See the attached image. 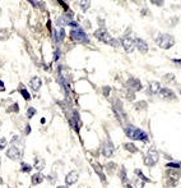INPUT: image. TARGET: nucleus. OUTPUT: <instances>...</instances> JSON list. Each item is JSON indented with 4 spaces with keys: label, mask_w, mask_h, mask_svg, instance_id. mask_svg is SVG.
<instances>
[{
    "label": "nucleus",
    "mask_w": 181,
    "mask_h": 188,
    "mask_svg": "<svg viewBox=\"0 0 181 188\" xmlns=\"http://www.w3.org/2000/svg\"><path fill=\"white\" fill-rule=\"evenodd\" d=\"M125 132H126V136L132 140H139V141H147L148 140V134L144 131H142V129L134 127V126H128Z\"/></svg>",
    "instance_id": "obj_1"
},
{
    "label": "nucleus",
    "mask_w": 181,
    "mask_h": 188,
    "mask_svg": "<svg viewBox=\"0 0 181 188\" xmlns=\"http://www.w3.org/2000/svg\"><path fill=\"white\" fill-rule=\"evenodd\" d=\"M157 45L162 49H170L175 45V39L168 33H161L156 40Z\"/></svg>",
    "instance_id": "obj_2"
},
{
    "label": "nucleus",
    "mask_w": 181,
    "mask_h": 188,
    "mask_svg": "<svg viewBox=\"0 0 181 188\" xmlns=\"http://www.w3.org/2000/svg\"><path fill=\"white\" fill-rule=\"evenodd\" d=\"M70 37L71 40H74L77 42H84V44H88L89 40H88V36L85 35V32L82 30V28H73L70 31Z\"/></svg>",
    "instance_id": "obj_3"
},
{
    "label": "nucleus",
    "mask_w": 181,
    "mask_h": 188,
    "mask_svg": "<svg viewBox=\"0 0 181 188\" xmlns=\"http://www.w3.org/2000/svg\"><path fill=\"white\" fill-rule=\"evenodd\" d=\"M158 159H160V155H158V152L156 150H149L148 152H147V155H146V159H144V161H146V164L147 165H149V166H153V165H156L157 164V161H158Z\"/></svg>",
    "instance_id": "obj_4"
},
{
    "label": "nucleus",
    "mask_w": 181,
    "mask_h": 188,
    "mask_svg": "<svg viewBox=\"0 0 181 188\" xmlns=\"http://www.w3.org/2000/svg\"><path fill=\"white\" fill-rule=\"evenodd\" d=\"M95 36L100 40V41H102V42H105V44H108L110 45V42H111V40H112V37L110 36V33L107 32V30H105V28H100V30H97L96 32H95Z\"/></svg>",
    "instance_id": "obj_5"
},
{
    "label": "nucleus",
    "mask_w": 181,
    "mask_h": 188,
    "mask_svg": "<svg viewBox=\"0 0 181 188\" xmlns=\"http://www.w3.org/2000/svg\"><path fill=\"white\" fill-rule=\"evenodd\" d=\"M6 156H8L10 160H19L22 156V152L17 146H10V149H8V151H6Z\"/></svg>",
    "instance_id": "obj_6"
},
{
    "label": "nucleus",
    "mask_w": 181,
    "mask_h": 188,
    "mask_svg": "<svg viewBox=\"0 0 181 188\" xmlns=\"http://www.w3.org/2000/svg\"><path fill=\"white\" fill-rule=\"evenodd\" d=\"M122 47L125 49L126 53H133V50L135 47V44H134V40L130 39V37H125L124 40H122Z\"/></svg>",
    "instance_id": "obj_7"
},
{
    "label": "nucleus",
    "mask_w": 181,
    "mask_h": 188,
    "mask_svg": "<svg viewBox=\"0 0 181 188\" xmlns=\"http://www.w3.org/2000/svg\"><path fill=\"white\" fill-rule=\"evenodd\" d=\"M79 178V174H78V171H69L68 173V175L65 177V183H67L68 186H71V184H74L77 183V180Z\"/></svg>",
    "instance_id": "obj_8"
},
{
    "label": "nucleus",
    "mask_w": 181,
    "mask_h": 188,
    "mask_svg": "<svg viewBox=\"0 0 181 188\" xmlns=\"http://www.w3.org/2000/svg\"><path fill=\"white\" fill-rule=\"evenodd\" d=\"M158 95H160L162 99H166V100H173L176 97L173 91L170 90V88H161L160 92H158Z\"/></svg>",
    "instance_id": "obj_9"
},
{
    "label": "nucleus",
    "mask_w": 181,
    "mask_h": 188,
    "mask_svg": "<svg viewBox=\"0 0 181 188\" xmlns=\"http://www.w3.org/2000/svg\"><path fill=\"white\" fill-rule=\"evenodd\" d=\"M102 154H103V156H106V157L112 156V154H114V145H112L110 141L105 142V145L102 146Z\"/></svg>",
    "instance_id": "obj_10"
},
{
    "label": "nucleus",
    "mask_w": 181,
    "mask_h": 188,
    "mask_svg": "<svg viewBox=\"0 0 181 188\" xmlns=\"http://www.w3.org/2000/svg\"><path fill=\"white\" fill-rule=\"evenodd\" d=\"M134 44H135V46L138 47V50L140 53H147L148 51V44L146 41H144L143 39H135L134 40Z\"/></svg>",
    "instance_id": "obj_11"
},
{
    "label": "nucleus",
    "mask_w": 181,
    "mask_h": 188,
    "mask_svg": "<svg viewBox=\"0 0 181 188\" xmlns=\"http://www.w3.org/2000/svg\"><path fill=\"white\" fill-rule=\"evenodd\" d=\"M167 175H168L170 179L173 180V184H175L177 180L180 179V177H181V171H180L179 169H170V170L167 171Z\"/></svg>",
    "instance_id": "obj_12"
},
{
    "label": "nucleus",
    "mask_w": 181,
    "mask_h": 188,
    "mask_svg": "<svg viewBox=\"0 0 181 188\" xmlns=\"http://www.w3.org/2000/svg\"><path fill=\"white\" fill-rule=\"evenodd\" d=\"M41 85H42V81H41L40 77H33V78H31L30 86H31V88L33 91H38L40 87H41Z\"/></svg>",
    "instance_id": "obj_13"
},
{
    "label": "nucleus",
    "mask_w": 181,
    "mask_h": 188,
    "mask_svg": "<svg viewBox=\"0 0 181 188\" xmlns=\"http://www.w3.org/2000/svg\"><path fill=\"white\" fill-rule=\"evenodd\" d=\"M128 87H129V88H132V90H134V91H138V90L142 88V85H140V82L138 81V79H135V78H130L129 81H128Z\"/></svg>",
    "instance_id": "obj_14"
},
{
    "label": "nucleus",
    "mask_w": 181,
    "mask_h": 188,
    "mask_svg": "<svg viewBox=\"0 0 181 188\" xmlns=\"http://www.w3.org/2000/svg\"><path fill=\"white\" fill-rule=\"evenodd\" d=\"M161 90V85L158 82H150L149 83V92L152 93V95H156V93H158Z\"/></svg>",
    "instance_id": "obj_15"
},
{
    "label": "nucleus",
    "mask_w": 181,
    "mask_h": 188,
    "mask_svg": "<svg viewBox=\"0 0 181 188\" xmlns=\"http://www.w3.org/2000/svg\"><path fill=\"white\" fill-rule=\"evenodd\" d=\"M43 179H45V177H43L42 173H36L34 175H32V184L33 186H37V184H40L42 182Z\"/></svg>",
    "instance_id": "obj_16"
},
{
    "label": "nucleus",
    "mask_w": 181,
    "mask_h": 188,
    "mask_svg": "<svg viewBox=\"0 0 181 188\" xmlns=\"http://www.w3.org/2000/svg\"><path fill=\"white\" fill-rule=\"evenodd\" d=\"M19 92L22 93V96L24 97V100H30V99H31V95L28 93V91L23 87V86H19Z\"/></svg>",
    "instance_id": "obj_17"
},
{
    "label": "nucleus",
    "mask_w": 181,
    "mask_h": 188,
    "mask_svg": "<svg viewBox=\"0 0 181 188\" xmlns=\"http://www.w3.org/2000/svg\"><path fill=\"white\" fill-rule=\"evenodd\" d=\"M34 168L37 169V170H42L43 168H45V160H43V159H37V160H36V165H34Z\"/></svg>",
    "instance_id": "obj_18"
},
{
    "label": "nucleus",
    "mask_w": 181,
    "mask_h": 188,
    "mask_svg": "<svg viewBox=\"0 0 181 188\" xmlns=\"http://www.w3.org/2000/svg\"><path fill=\"white\" fill-rule=\"evenodd\" d=\"M31 169H32V166L30 164H27V163H22L20 164V170L23 173H30Z\"/></svg>",
    "instance_id": "obj_19"
},
{
    "label": "nucleus",
    "mask_w": 181,
    "mask_h": 188,
    "mask_svg": "<svg viewBox=\"0 0 181 188\" xmlns=\"http://www.w3.org/2000/svg\"><path fill=\"white\" fill-rule=\"evenodd\" d=\"M9 36V31L4 28V30H0V40H6Z\"/></svg>",
    "instance_id": "obj_20"
},
{
    "label": "nucleus",
    "mask_w": 181,
    "mask_h": 188,
    "mask_svg": "<svg viewBox=\"0 0 181 188\" xmlns=\"http://www.w3.org/2000/svg\"><path fill=\"white\" fill-rule=\"evenodd\" d=\"M132 184L134 186V188H143V183L140 182L139 179H136V178H135V179L133 180V182H132Z\"/></svg>",
    "instance_id": "obj_21"
},
{
    "label": "nucleus",
    "mask_w": 181,
    "mask_h": 188,
    "mask_svg": "<svg viewBox=\"0 0 181 188\" xmlns=\"http://www.w3.org/2000/svg\"><path fill=\"white\" fill-rule=\"evenodd\" d=\"M79 5H81V8H82V10H87V9H88L89 8V5H91V3L89 2H81V3H79Z\"/></svg>",
    "instance_id": "obj_22"
},
{
    "label": "nucleus",
    "mask_w": 181,
    "mask_h": 188,
    "mask_svg": "<svg viewBox=\"0 0 181 188\" xmlns=\"http://www.w3.org/2000/svg\"><path fill=\"white\" fill-rule=\"evenodd\" d=\"M6 145H8V141H6V138H5V137H2V138H0V150L5 149Z\"/></svg>",
    "instance_id": "obj_23"
},
{
    "label": "nucleus",
    "mask_w": 181,
    "mask_h": 188,
    "mask_svg": "<svg viewBox=\"0 0 181 188\" xmlns=\"http://www.w3.org/2000/svg\"><path fill=\"white\" fill-rule=\"evenodd\" d=\"M34 114H36V109H34V107H30V109H28V111H27V117L28 118H32Z\"/></svg>",
    "instance_id": "obj_24"
},
{
    "label": "nucleus",
    "mask_w": 181,
    "mask_h": 188,
    "mask_svg": "<svg viewBox=\"0 0 181 188\" xmlns=\"http://www.w3.org/2000/svg\"><path fill=\"white\" fill-rule=\"evenodd\" d=\"M47 179H49V182H50V183H52V184H54V183H55V180H56V175L52 173V174H50V175L47 177Z\"/></svg>",
    "instance_id": "obj_25"
},
{
    "label": "nucleus",
    "mask_w": 181,
    "mask_h": 188,
    "mask_svg": "<svg viewBox=\"0 0 181 188\" xmlns=\"http://www.w3.org/2000/svg\"><path fill=\"white\" fill-rule=\"evenodd\" d=\"M128 150H130V151H135V149L133 147V143H126V146H125Z\"/></svg>",
    "instance_id": "obj_26"
},
{
    "label": "nucleus",
    "mask_w": 181,
    "mask_h": 188,
    "mask_svg": "<svg viewBox=\"0 0 181 188\" xmlns=\"http://www.w3.org/2000/svg\"><path fill=\"white\" fill-rule=\"evenodd\" d=\"M5 90V86L3 83V81H0V91H4Z\"/></svg>",
    "instance_id": "obj_27"
},
{
    "label": "nucleus",
    "mask_w": 181,
    "mask_h": 188,
    "mask_svg": "<svg viewBox=\"0 0 181 188\" xmlns=\"http://www.w3.org/2000/svg\"><path fill=\"white\" fill-rule=\"evenodd\" d=\"M173 62L177 63V64H180V66H181V59H180V60H179V59H173Z\"/></svg>",
    "instance_id": "obj_28"
},
{
    "label": "nucleus",
    "mask_w": 181,
    "mask_h": 188,
    "mask_svg": "<svg viewBox=\"0 0 181 188\" xmlns=\"http://www.w3.org/2000/svg\"><path fill=\"white\" fill-rule=\"evenodd\" d=\"M30 131H31L30 127H27V128H26V134H27V133H30Z\"/></svg>",
    "instance_id": "obj_29"
},
{
    "label": "nucleus",
    "mask_w": 181,
    "mask_h": 188,
    "mask_svg": "<svg viewBox=\"0 0 181 188\" xmlns=\"http://www.w3.org/2000/svg\"><path fill=\"white\" fill-rule=\"evenodd\" d=\"M57 188H68V187H67V186H59Z\"/></svg>",
    "instance_id": "obj_30"
},
{
    "label": "nucleus",
    "mask_w": 181,
    "mask_h": 188,
    "mask_svg": "<svg viewBox=\"0 0 181 188\" xmlns=\"http://www.w3.org/2000/svg\"><path fill=\"white\" fill-rule=\"evenodd\" d=\"M0 184H3V179H2V177H0Z\"/></svg>",
    "instance_id": "obj_31"
},
{
    "label": "nucleus",
    "mask_w": 181,
    "mask_h": 188,
    "mask_svg": "<svg viewBox=\"0 0 181 188\" xmlns=\"http://www.w3.org/2000/svg\"><path fill=\"white\" fill-rule=\"evenodd\" d=\"M0 163H2V159H0Z\"/></svg>",
    "instance_id": "obj_32"
}]
</instances>
